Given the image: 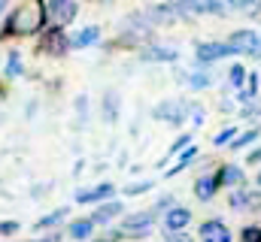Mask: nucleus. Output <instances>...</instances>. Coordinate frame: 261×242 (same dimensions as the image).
<instances>
[{
  "label": "nucleus",
  "instance_id": "nucleus-29",
  "mask_svg": "<svg viewBox=\"0 0 261 242\" xmlns=\"http://www.w3.org/2000/svg\"><path fill=\"white\" fill-rule=\"evenodd\" d=\"M189 142H192V136H179V139H176V142L170 145V155H176V152H182V145H189Z\"/></svg>",
  "mask_w": 261,
  "mask_h": 242
},
{
  "label": "nucleus",
  "instance_id": "nucleus-12",
  "mask_svg": "<svg viewBox=\"0 0 261 242\" xmlns=\"http://www.w3.org/2000/svg\"><path fill=\"white\" fill-rule=\"evenodd\" d=\"M176 52L167 49V46H152V49H143V60H173Z\"/></svg>",
  "mask_w": 261,
  "mask_h": 242
},
{
  "label": "nucleus",
  "instance_id": "nucleus-31",
  "mask_svg": "<svg viewBox=\"0 0 261 242\" xmlns=\"http://www.w3.org/2000/svg\"><path fill=\"white\" fill-rule=\"evenodd\" d=\"M167 242H192V239H189V236H182V233H170Z\"/></svg>",
  "mask_w": 261,
  "mask_h": 242
},
{
  "label": "nucleus",
  "instance_id": "nucleus-19",
  "mask_svg": "<svg viewBox=\"0 0 261 242\" xmlns=\"http://www.w3.org/2000/svg\"><path fill=\"white\" fill-rule=\"evenodd\" d=\"M228 82H231V85H234V88H240V85H243V82H246V70H243V67H240V64H234V67H231V70H228Z\"/></svg>",
  "mask_w": 261,
  "mask_h": 242
},
{
  "label": "nucleus",
  "instance_id": "nucleus-18",
  "mask_svg": "<svg viewBox=\"0 0 261 242\" xmlns=\"http://www.w3.org/2000/svg\"><path fill=\"white\" fill-rule=\"evenodd\" d=\"M64 215H67V209H55L52 215H46V218H40V221H37V227H40V230H46V227H55V224H58V221H61Z\"/></svg>",
  "mask_w": 261,
  "mask_h": 242
},
{
  "label": "nucleus",
  "instance_id": "nucleus-3",
  "mask_svg": "<svg viewBox=\"0 0 261 242\" xmlns=\"http://www.w3.org/2000/svg\"><path fill=\"white\" fill-rule=\"evenodd\" d=\"M152 230V215L149 212H137V215H130L122 221V227H119V236H146Z\"/></svg>",
  "mask_w": 261,
  "mask_h": 242
},
{
  "label": "nucleus",
  "instance_id": "nucleus-8",
  "mask_svg": "<svg viewBox=\"0 0 261 242\" xmlns=\"http://www.w3.org/2000/svg\"><path fill=\"white\" fill-rule=\"evenodd\" d=\"M200 239L203 242H231V230L222 221H206V224H200Z\"/></svg>",
  "mask_w": 261,
  "mask_h": 242
},
{
  "label": "nucleus",
  "instance_id": "nucleus-2",
  "mask_svg": "<svg viewBox=\"0 0 261 242\" xmlns=\"http://www.w3.org/2000/svg\"><path fill=\"white\" fill-rule=\"evenodd\" d=\"M228 46H231V52L237 55H258L261 52V37L255 31H234L231 34V40H228Z\"/></svg>",
  "mask_w": 261,
  "mask_h": 242
},
{
  "label": "nucleus",
  "instance_id": "nucleus-25",
  "mask_svg": "<svg viewBox=\"0 0 261 242\" xmlns=\"http://www.w3.org/2000/svg\"><path fill=\"white\" fill-rule=\"evenodd\" d=\"M152 188V182H137V185H128L125 188V194H143V191H149Z\"/></svg>",
  "mask_w": 261,
  "mask_h": 242
},
{
  "label": "nucleus",
  "instance_id": "nucleus-20",
  "mask_svg": "<svg viewBox=\"0 0 261 242\" xmlns=\"http://www.w3.org/2000/svg\"><path fill=\"white\" fill-rule=\"evenodd\" d=\"M116 109H119L116 94H107V100H103V118H107V121H116Z\"/></svg>",
  "mask_w": 261,
  "mask_h": 242
},
{
  "label": "nucleus",
  "instance_id": "nucleus-17",
  "mask_svg": "<svg viewBox=\"0 0 261 242\" xmlns=\"http://www.w3.org/2000/svg\"><path fill=\"white\" fill-rule=\"evenodd\" d=\"M149 15H152V18H158V21H170V18L176 15V6H152V9H149Z\"/></svg>",
  "mask_w": 261,
  "mask_h": 242
},
{
  "label": "nucleus",
  "instance_id": "nucleus-32",
  "mask_svg": "<svg viewBox=\"0 0 261 242\" xmlns=\"http://www.w3.org/2000/svg\"><path fill=\"white\" fill-rule=\"evenodd\" d=\"M258 161H261V148H255V152L249 155V164H258Z\"/></svg>",
  "mask_w": 261,
  "mask_h": 242
},
{
  "label": "nucleus",
  "instance_id": "nucleus-7",
  "mask_svg": "<svg viewBox=\"0 0 261 242\" xmlns=\"http://www.w3.org/2000/svg\"><path fill=\"white\" fill-rule=\"evenodd\" d=\"M189 221H192V212H189L186 206H173V209L164 215V227H167V233H179Z\"/></svg>",
  "mask_w": 261,
  "mask_h": 242
},
{
  "label": "nucleus",
  "instance_id": "nucleus-27",
  "mask_svg": "<svg viewBox=\"0 0 261 242\" xmlns=\"http://www.w3.org/2000/svg\"><path fill=\"white\" fill-rule=\"evenodd\" d=\"M9 233H18V224L15 221H0V236H9Z\"/></svg>",
  "mask_w": 261,
  "mask_h": 242
},
{
  "label": "nucleus",
  "instance_id": "nucleus-5",
  "mask_svg": "<svg viewBox=\"0 0 261 242\" xmlns=\"http://www.w3.org/2000/svg\"><path fill=\"white\" fill-rule=\"evenodd\" d=\"M186 103L182 100H164V103H158L155 106V118L161 121H170V124H179V121L186 118Z\"/></svg>",
  "mask_w": 261,
  "mask_h": 242
},
{
  "label": "nucleus",
  "instance_id": "nucleus-6",
  "mask_svg": "<svg viewBox=\"0 0 261 242\" xmlns=\"http://www.w3.org/2000/svg\"><path fill=\"white\" fill-rule=\"evenodd\" d=\"M195 55H197V60H200V64H210V60L228 58V55H234V52H231V46H228V43H203Z\"/></svg>",
  "mask_w": 261,
  "mask_h": 242
},
{
  "label": "nucleus",
  "instance_id": "nucleus-1",
  "mask_svg": "<svg viewBox=\"0 0 261 242\" xmlns=\"http://www.w3.org/2000/svg\"><path fill=\"white\" fill-rule=\"evenodd\" d=\"M43 15H46V6L43 3H24L15 15H12V27L15 34H31L43 24Z\"/></svg>",
  "mask_w": 261,
  "mask_h": 242
},
{
  "label": "nucleus",
  "instance_id": "nucleus-24",
  "mask_svg": "<svg viewBox=\"0 0 261 242\" xmlns=\"http://www.w3.org/2000/svg\"><path fill=\"white\" fill-rule=\"evenodd\" d=\"M6 73H9V76H18V73H21V60H18V55H9V67H6Z\"/></svg>",
  "mask_w": 261,
  "mask_h": 242
},
{
  "label": "nucleus",
  "instance_id": "nucleus-26",
  "mask_svg": "<svg viewBox=\"0 0 261 242\" xmlns=\"http://www.w3.org/2000/svg\"><path fill=\"white\" fill-rule=\"evenodd\" d=\"M246 203H249V194H246V191L231 194V206H246Z\"/></svg>",
  "mask_w": 261,
  "mask_h": 242
},
{
  "label": "nucleus",
  "instance_id": "nucleus-11",
  "mask_svg": "<svg viewBox=\"0 0 261 242\" xmlns=\"http://www.w3.org/2000/svg\"><path fill=\"white\" fill-rule=\"evenodd\" d=\"M97 37H100V31H97V27H85V31L73 34V40H70V49H85V46L97 43Z\"/></svg>",
  "mask_w": 261,
  "mask_h": 242
},
{
  "label": "nucleus",
  "instance_id": "nucleus-30",
  "mask_svg": "<svg viewBox=\"0 0 261 242\" xmlns=\"http://www.w3.org/2000/svg\"><path fill=\"white\" fill-rule=\"evenodd\" d=\"M192 85H195V88H203V85H210V76L197 73V76H192Z\"/></svg>",
  "mask_w": 261,
  "mask_h": 242
},
{
  "label": "nucleus",
  "instance_id": "nucleus-22",
  "mask_svg": "<svg viewBox=\"0 0 261 242\" xmlns=\"http://www.w3.org/2000/svg\"><path fill=\"white\" fill-rule=\"evenodd\" d=\"M255 136H258V130H249V133H243V136H237V139H234V145H231V148H243V145H249V142H252V139H255Z\"/></svg>",
  "mask_w": 261,
  "mask_h": 242
},
{
  "label": "nucleus",
  "instance_id": "nucleus-14",
  "mask_svg": "<svg viewBox=\"0 0 261 242\" xmlns=\"http://www.w3.org/2000/svg\"><path fill=\"white\" fill-rule=\"evenodd\" d=\"M219 185H240L243 182V173H240V167H222V173L216 176Z\"/></svg>",
  "mask_w": 261,
  "mask_h": 242
},
{
  "label": "nucleus",
  "instance_id": "nucleus-28",
  "mask_svg": "<svg viewBox=\"0 0 261 242\" xmlns=\"http://www.w3.org/2000/svg\"><path fill=\"white\" fill-rule=\"evenodd\" d=\"M228 139H234V130H222V133H216V139H213V142H216V145H225Z\"/></svg>",
  "mask_w": 261,
  "mask_h": 242
},
{
  "label": "nucleus",
  "instance_id": "nucleus-10",
  "mask_svg": "<svg viewBox=\"0 0 261 242\" xmlns=\"http://www.w3.org/2000/svg\"><path fill=\"white\" fill-rule=\"evenodd\" d=\"M116 215H122V203L119 200H113V203H103L94 215H91V224H107V221H113Z\"/></svg>",
  "mask_w": 261,
  "mask_h": 242
},
{
  "label": "nucleus",
  "instance_id": "nucleus-16",
  "mask_svg": "<svg viewBox=\"0 0 261 242\" xmlns=\"http://www.w3.org/2000/svg\"><path fill=\"white\" fill-rule=\"evenodd\" d=\"M91 230H94L91 218H85V221H73V224H70V236H73V239H88Z\"/></svg>",
  "mask_w": 261,
  "mask_h": 242
},
{
  "label": "nucleus",
  "instance_id": "nucleus-15",
  "mask_svg": "<svg viewBox=\"0 0 261 242\" xmlns=\"http://www.w3.org/2000/svg\"><path fill=\"white\" fill-rule=\"evenodd\" d=\"M46 49H52V52H64V49H70V40H67L64 34L55 27V31L46 37Z\"/></svg>",
  "mask_w": 261,
  "mask_h": 242
},
{
  "label": "nucleus",
  "instance_id": "nucleus-33",
  "mask_svg": "<svg viewBox=\"0 0 261 242\" xmlns=\"http://www.w3.org/2000/svg\"><path fill=\"white\" fill-rule=\"evenodd\" d=\"M34 242H61L58 236H49V239H34Z\"/></svg>",
  "mask_w": 261,
  "mask_h": 242
},
{
  "label": "nucleus",
  "instance_id": "nucleus-35",
  "mask_svg": "<svg viewBox=\"0 0 261 242\" xmlns=\"http://www.w3.org/2000/svg\"><path fill=\"white\" fill-rule=\"evenodd\" d=\"M258 85H261V76H258Z\"/></svg>",
  "mask_w": 261,
  "mask_h": 242
},
{
  "label": "nucleus",
  "instance_id": "nucleus-21",
  "mask_svg": "<svg viewBox=\"0 0 261 242\" xmlns=\"http://www.w3.org/2000/svg\"><path fill=\"white\" fill-rule=\"evenodd\" d=\"M197 155V148L195 145H192V148H186V155H182V158H179V164H176V167H173V170H170V173H167V176H176V173H179V170H186V164H189V161H192V158H195Z\"/></svg>",
  "mask_w": 261,
  "mask_h": 242
},
{
  "label": "nucleus",
  "instance_id": "nucleus-4",
  "mask_svg": "<svg viewBox=\"0 0 261 242\" xmlns=\"http://www.w3.org/2000/svg\"><path fill=\"white\" fill-rule=\"evenodd\" d=\"M46 9H49V15L55 18V24H58V31H61L64 24H70V21L76 18V12H79V6H76L73 0H52V3L46 6Z\"/></svg>",
  "mask_w": 261,
  "mask_h": 242
},
{
  "label": "nucleus",
  "instance_id": "nucleus-9",
  "mask_svg": "<svg viewBox=\"0 0 261 242\" xmlns=\"http://www.w3.org/2000/svg\"><path fill=\"white\" fill-rule=\"evenodd\" d=\"M110 194H116V188H113L110 182H103V185H97V188L79 191V194H76V203H97V200H107Z\"/></svg>",
  "mask_w": 261,
  "mask_h": 242
},
{
  "label": "nucleus",
  "instance_id": "nucleus-36",
  "mask_svg": "<svg viewBox=\"0 0 261 242\" xmlns=\"http://www.w3.org/2000/svg\"><path fill=\"white\" fill-rule=\"evenodd\" d=\"M258 133H261V130H258Z\"/></svg>",
  "mask_w": 261,
  "mask_h": 242
},
{
  "label": "nucleus",
  "instance_id": "nucleus-23",
  "mask_svg": "<svg viewBox=\"0 0 261 242\" xmlns=\"http://www.w3.org/2000/svg\"><path fill=\"white\" fill-rule=\"evenodd\" d=\"M243 242H261V227H246L243 230Z\"/></svg>",
  "mask_w": 261,
  "mask_h": 242
},
{
  "label": "nucleus",
  "instance_id": "nucleus-34",
  "mask_svg": "<svg viewBox=\"0 0 261 242\" xmlns=\"http://www.w3.org/2000/svg\"><path fill=\"white\" fill-rule=\"evenodd\" d=\"M258 185H261V173H258Z\"/></svg>",
  "mask_w": 261,
  "mask_h": 242
},
{
  "label": "nucleus",
  "instance_id": "nucleus-13",
  "mask_svg": "<svg viewBox=\"0 0 261 242\" xmlns=\"http://www.w3.org/2000/svg\"><path fill=\"white\" fill-rule=\"evenodd\" d=\"M216 188H219V182H216V176H203V179H197L195 191L200 200H210L213 194H216Z\"/></svg>",
  "mask_w": 261,
  "mask_h": 242
}]
</instances>
